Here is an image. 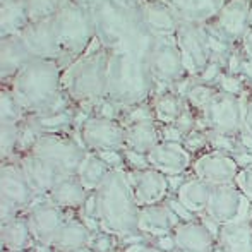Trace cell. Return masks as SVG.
<instances>
[{"instance_id":"cell-1","label":"cell","mask_w":252,"mask_h":252,"mask_svg":"<svg viewBox=\"0 0 252 252\" xmlns=\"http://www.w3.org/2000/svg\"><path fill=\"white\" fill-rule=\"evenodd\" d=\"M65 63L53 59H38L26 63L10 81V90L26 110L28 117L52 115L76 106L62 88Z\"/></svg>"},{"instance_id":"cell-2","label":"cell","mask_w":252,"mask_h":252,"mask_svg":"<svg viewBox=\"0 0 252 252\" xmlns=\"http://www.w3.org/2000/svg\"><path fill=\"white\" fill-rule=\"evenodd\" d=\"M91 12L96 40L103 48L148 57L155 36L144 28L137 5H129L120 0H101Z\"/></svg>"},{"instance_id":"cell-3","label":"cell","mask_w":252,"mask_h":252,"mask_svg":"<svg viewBox=\"0 0 252 252\" xmlns=\"http://www.w3.org/2000/svg\"><path fill=\"white\" fill-rule=\"evenodd\" d=\"M96 220L101 230L120 239L139 232V204L134 197L126 168H112L94 192Z\"/></svg>"},{"instance_id":"cell-4","label":"cell","mask_w":252,"mask_h":252,"mask_svg":"<svg viewBox=\"0 0 252 252\" xmlns=\"http://www.w3.org/2000/svg\"><path fill=\"white\" fill-rule=\"evenodd\" d=\"M155 91L156 81L150 70L148 57L124 50L110 52L106 84V98L110 101L126 112L127 108L151 101Z\"/></svg>"},{"instance_id":"cell-5","label":"cell","mask_w":252,"mask_h":252,"mask_svg":"<svg viewBox=\"0 0 252 252\" xmlns=\"http://www.w3.org/2000/svg\"><path fill=\"white\" fill-rule=\"evenodd\" d=\"M108 59L110 50L96 40L86 53L65 65L62 74L63 93L77 108L91 113L93 106L106 98Z\"/></svg>"},{"instance_id":"cell-6","label":"cell","mask_w":252,"mask_h":252,"mask_svg":"<svg viewBox=\"0 0 252 252\" xmlns=\"http://www.w3.org/2000/svg\"><path fill=\"white\" fill-rule=\"evenodd\" d=\"M48 21L67 65L86 53L96 41L93 12L90 9L76 5L74 2L63 5L55 16L48 17Z\"/></svg>"},{"instance_id":"cell-7","label":"cell","mask_w":252,"mask_h":252,"mask_svg":"<svg viewBox=\"0 0 252 252\" xmlns=\"http://www.w3.org/2000/svg\"><path fill=\"white\" fill-rule=\"evenodd\" d=\"M148 63L156 81L155 93L172 90L179 81L189 76L175 36H155L151 50L148 53Z\"/></svg>"},{"instance_id":"cell-8","label":"cell","mask_w":252,"mask_h":252,"mask_svg":"<svg viewBox=\"0 0 252 252\" xmlns=\"http://www.w3.org/2000/svg\"><path fill=\"white\" fill-rule=\"evenodd\" d=\"M30 153L47 159L65 175H76L88 155L76 134H41Z\"/></svg>"},{"instance_id":"cell-9","label":"cell","mask_w":252,"mask_h":252,"mask_svg":"<svg viewBox=\"0 0 252 252\" xmlns=\"http://www.w3.org/2000/svg\"><path fill=\"white\" fill-rule=\"evenodd\" d=\"M197 115V129L230 136H237L240 130H244V100L223 91H218Z\"/></svg>"},{"instance_id":"cell-10","label":"cell","mask_w":252,"mask_h":252,"mask_svg":"<svg viewBox=\"0 0 252 252\" xmlns=\"http://www.w3.org/2000/svg\"><path fill=\"white\" fill-rule=\"evenodd\" d=\"M76 136L86 151L126 150V126L120 120L105 119L96 113L84 117Z\"/></svg>"},{"instance_id":"cell-11","label":"cell","mask_w":252,"mask_h":252,"mask_svg":"<svg viewBox=\"0 0 252 252\" xmlns=\"http://www.w3.org/2000/svg\"><path fill=\"white\" fill-rule=\"evenodd\" d=\"M204 216H208L218 226L240 220H251L252 202L240 192L235 184L215 186L211 189Z\"/></svg>"},{"instance_id":"cell-12","label":"cell","mask_w":252,"mask_h":252,"mask_svg":"<svg viewBox=\"0 0 252 252\" xmlns=\"http://www.w3.org/2000/svg\"><path fill=\"white\" fill-rule=\"evenodd\" d=\"M38 194L31 187L19 159H7L0 165V202L14 206L21 213L38 199Z\"/></svg>"},{"instance_id":"cell-13","label":"cell","mask_w":252,"mask_h":252,"mask_svg":"<svg viewBox=\"0 0 252 252\" xmlns=\"http://www.w3.org/2000/svg\"><path fill=\"white\" fill-rule=\"evenodd\" d=\"M239 172L240 165L237 163L235 156L230 153L209 150V148L194 156L192 166H190V173L194 177L204 180L213 187L233 184Z\"/></svg>"},{"instance_id":"cell-14","label":"cell","mask_w":252,"mask_h":252,"mask_svg":"<svg viewBox=\"0 0 252 252\" xmlns=\"http://www.w3.org/2000/svg\"><path fill=\"white\" fill-rule=\"evenodd\" d=\"M72 213L59 208L45 196H40L30 208L26 209L28 221L36 242L53 244L63 223L69 220Z\"/></svg>"},{"instance_id":"cell-15","label":"cell","mask_w":252,"mask_h":252,"mask_svg":"<svg viewBox=\"0 0 252 252\" xmlns=\"http://www.w3.org/2000/svg\"><path fill=\"white\" fill-rule=\"evenodd\" d=\"M251 9L252 0H225L218 14L208 24L223 38L240 45L251 30Z\"/></svg>"},{"instance_id":"cell-16","label":"cell","mask_w":252,"mask_h":252,"mask_svg":"<svg viewBox=\"0 0 252 252\" xmlns=\"http://www.w3.org/2000/svg\"><path fill=\"white\" fill-rule=\"evenodd\" d=\"M175 38L179 50L182 53L184 63H186L187 74L197 77L211 62L204 30L202 26H196V24L180 23Z\"/></svg>"},{"instance_id":"cell-17","label":"cell","mask_w":252,"mask_h":252,"mask_svg":"<svg viewBox=\"0 0 252 252\" xmlns=\"http://www.w3.org/2000/svg\"><path fill=\"white\" fill-rule=\"evenodd\" d=\"M216 233L211 228V220L201 215L189 221H182L173 228L177 252H213L216 247Z\"/></svg>"},{"instance_id":"cell-18","label":"cell","mask_w":252,"mask_h":252,"mask_svg":"<svg viewBox=\"0 0 252 252\" xmlns=\"http://www.w3.org/2000/svg\"><path fill=\"white\" fill-rule=\"evenodd\" d=\"M127 175L139 208L159 204L172 196L168 177L156 168L150 166L144 170H127Z\"/></svg>"},{"instance_id":"cell-19","label":"cell","mask_w":252,"mask_h":252,"mask_svg":"<svg viewBox=\"0 0 252 252\" xmlns=\"http://www.w3.org/2000/svg\"><path fill=\"white\" fill-rule=\"evenodd\" d=\"M151 168L165 173L166 177L187 175L194 161V155L182 143H166L161 141L148 155Z\"/></svg>"},{"instance_id":"cell-20","label":"cell","mask_w":252,"mask_h":252,"mask_svg":"<svg viewBox=\"0 0 252 252\" xmlns=\"http://www.w3.org/2000/svg\"><path fill=\"white\" fill-rule=\"evenodd\" d=\"M17 159L38 196H47L63 177H67L57 166H53L47 159L40 158L33 153H24V155L17 156Z\"/></svg>"},{"instance_id":"cell-21","label":"cell","mask_w":252,"mask_h":252,"mask_svg":"<svg viewBox=\"0 0 252 252\" xmlns=\"http://www.w3.org/2000/svg\"><path fill=\"white\" fill-rule=\"evenodd\" d=\"M33 59L21 34L0 38V84H10L19 70Z\"/></svg>"},{"instance_id":"cell-22","label":"cell","mask_w":252,"mask_h":252,"mask_svg":"<svg viewBox=\"0 0 252 252\" xmlns=\"http://www.w3.org/2000/svg\"><path fill=\"white\" fill-rule=\"evenodd\" d=\"M144 28L153 36H175L180 21L163 0H143L137 5Z\"/></svg>"},{"instance_id":"cell-23","label":"cell","mask_w":252,"mask_h":252,"mask_svg":"<svg viewBox=\"0 0 252 252\" xmlns=\"http://www.w3.org/2000/svg\"><path fill=\"white\" fill-rule=\"evenodd\" d=\"M182 220L173 213V209L165 202L153 206H144L139 211V232L146 239L170 235Z\"/></svg>"},{"instance_id":"cell-24","label":"cell","mask_w":252,"mask_h":252,"mask_svg":"<svg viewBox=\"0 0 252 252\" xmlns=\"http://www.w3.org/2000/svg\"><path fill=\"white\" fill-rule=\"evenodd\" d=\"M21 38L28 45L33 57H38V59H53L63 62L62 53L59 50V45H57L55 36L52 33L50 21L48 19L28 24V28H24L23 33H21Z\"/></svg>"},{"instance_id":"cell-25","label":"cell","mask_w":252,"mask_h":252,"mask_svg":"<svg viewBox=\"0 0 252 252\" xmlns=\"http://www.w3.org/2000/svg\"><path fill=\"white\" fill-rule=\"evenodd\" d=\"M91 194L93 192H90L84 187V184L81 182V179L76 173V175L63 177L45 197L50 202H53L55 206L65 209V211L79 213Z\"/></svg>"},{"instance_id":"cell-26","label":"cell","mask_w":252,"mask_h":252,"mask_svg":"<svg viewBox=\"0 0 252 252\" xmlns=\"http://www.w3.org/2000/svg\"><path fill=\"white\" fill-rule=\"evenodd\" d=\"M180 23L202 26L218 14L225 0H163Z\"/></svg>"},{"instance_id":"cell-27","label":"cell","mask_w":252,"mask_h":252,"mask_svg":"<svg viewBox=\"0 0 252 252\" xmlns=\"http://www.w3.org/2000/svg\"><path fill=\"white\" fill-rule=\"evenodd\" d=\"M94 230L79 216V213H72L63 226L60 228L57 239L52 246L59 252H74L83 247H90L93 240Z\"/></svg>"},{"instance_id":"cell-28","label":"cell","mask_w":252,"mask_h":252,"mask_svg":"<svg viewBox=\"0 0 252 252\" xmlns=\"http://www.w3.org/2000/svg\"><path fill=\"white\" fill-rule=\"evenodd\" d=\"M34 244V237L31 232L26 213L0 223V249L2 252H21L30 251Z\"/></svg>"},{"instance_id":"cell-29","label":"cell","mask_w":252,"mask_h":252,"mask_svg":"<svg viewBox=\"0 0 252 252\" xmlns=\"http://www.w3.org/2000/svg\"><path fill=\"white\" fill-rule=\"evenodd\" d=\"M213 186H209L208 182L197 179L190 173V177H187L182 182V186L175 190V199L180 202L186 209H189L192 215L201 216L206 213V206H208L209 196H211Z\"/></svg>"},{"instance_id":"cell-30","label":"cell","mask_w":252,"mask_h":252,"mask_svg":"<svg viewBox=\"0 0 252 252\" xmlns=\"http://www.w3.org/2000/svg\"><path fill=\"white\" fill-rule=\"evenodd\" d=\"M216 244L226 252H252V221L240 220L220 225Z\"/></svg>"},{"instance_id":"cell-31","label":"cell","mask_w":252,"mask_h":252,"mask_svg":"<svg viewBox=\"0 0 252 252\" xmlns=\"http://www.w3.org/2000/svg\"><path fill=\"white\" fill-rule=\"evenodd\" d=\"M161 143V126L156 120H146L126 126V148L143 155H150Z\"/></svg>"},{"instance_id":"cell-32","label":"cell","mask_w":252,"mask_h":252,"mask_svg":"<svg viewBox=\"0 0 252 252\" xmlns=\"http://www.w3.org/2000/svg\"><path fill=\"white\" fill-rule=\"evenodd\" d=\"M28 24V0H0V38L21 34Z\"/></svg>"},{"instance_id":"cell-33","label":"cell","mask_w":252,"mask_h":252,"mask_svg":"<svg viewBox=\"0 0 252 252\" xmlns=\"http://www.w3.org/2000/svg\"><path fill=\"white\" fill-rule=\"evenodd\" d=\"M151 105L156 122L173 124L187 106V101L175 90H163L155 93V96L151 98Z\"/></svg>"},{"instance_id":"cell-34","label":"cell","mask_w":252,"mask_h":252,"mask_svg":"<svg viewBox=\"0 0 252 252\" xmlns=\"http://www.w3.org/2000/svg\"><path fill=\"white\" fill-rule=\"evenodd\" d=\"M110 166L100 158V155L93 151H88V155L84 156L83 163L79 165L77 170V177L81 179V182L84 184L90 192H96V189L101 186V182L105 180V177L108 175Z\"/></svg>"},{"instance_id":"cell-35","label":"cell","mask_w":252,"mask_h":252,"mask_svg":"<svg viewBox=\"0 0 252 252\" xmlns=\"http://www.w3.org/2000/svg\"><path fill=\"white\" fill-rule=\"evenodd\" d=\"M28 117L26 110L10 90V86H0V124H21Z\"/></svg>"},{"instance_id":"cell-36","label":"cell","mask_w":252,"mask_h":252,"mask_svg":"<svg viewBox=\"0 0 252 252\" xmlns=\"http://www.w3.org/2000/svg\"><path fill=\"white\" fill-rule=\"evenodd\" d=\"M202 30L206 34V41H208V48H209V55H211V62H216L225 69L226 62H228L230 55L233 53V50L237 48L235 43L228 41L226 38H223L220 33H216L209 24H202Z\"/></svg>"},{"instance_id":"cell-37","label":"cell","mask_w":252,"mask_h":252,"mask_svg":"<svg viewBox=\"0 0 252 252\" xmlns=\"http://www.w3.org/2000/svg\"><path fill=\"white\" fill-rule=\"evenodd\" d=\"M218 91L220 90L216 86H213V84L201 83V81L197 79L196 76H194L192 77V83L189 84L187 91L184 93V98H186V101L189 103L190 108L196 110L197 113H201L202 108H204V106L213 100V96H215Z\"/></svg>"},{"instance_id":"cell-38","label":"cell","mask_w":252,"mask_h":252,"mask_svg":"<svg viewBox=\"0 0 252 252\" xmlns=\"http://www.w3.org/2000/svg\"><path fill=\"white\" fill-rule=\"evenodd\" d=\"M21 124H0V161L17 158Z\"/></svg>"},{"instance_id":"cell-39","label":"cell","mask_w":252,"mask_h":252,"mask_svg":"<svg viewBox=\"0 0 252 252\" xmlns=\"http://www.w3.org/2000/svg\"><path fill=\"white\" fill-rule=\"evenodd\" d=\"M225 70L242 77V79L246 81L247 88H249L251 93H252V59L244 53V50L240 48V45H237V48L233 50L232 55H230Z\"/></svg>"},{"instance_id":"cell-40","label":"cell","mask_w":252,"mask_h":252,"mask_svg":"<svg viewBox=\"0 0 252 252\" xmlns=\"http://www.w3.org/2000/svg\"><path fill=\"white\" fill-rule=\"evenodd\" d=\"M70 0H28V14H30V24L45 21L55 16L63 5Z\"/></svg>"},{"instance_id":"cell-41","label":"cell","mask_w":252,"mask_h":252,"mask_svg":"<svg viewBox=\"0 0 252 252\" xmlns=\"http://www.w3.org/2000/svg\"><path fill=\"white\" fill-rule=\"evenodd\" d=\"M216 88H218L220 91H223V93L233 94V96H239V98H242V100H246L249 94H252L242 77L237 76V74L226 72V70H223V72L220 74L218 81H216Z\"/></svg>"},{"instance_id":"cell-42","label":"cell","mask_w":252,"mask_h":252,"mask_svg":"<svg viewBox=\"0 0 252 252\" xmlns=\"http://www.w3.org/2000/svg\"><path fill=\"white\" fill-rule=\"evenodd\" d=\"M90 247L94 252H119L122 247V239L119 235L106 232V230H98V232H94Z\"/></svg>"},{"instance_id":"cell-43","label":"cell","mask_w":252,"mask_h":252,"mask_svg":"<svg viewBox=\"0 0 252 252\" xmlns=\"http://www.w3.org/2000/svg\"><path fill=\"white\" fill-rule=\"evenodd\" d=\"M146 120H156L151 101L141 103V105H136V106H132V108H127L126 112H124L120 122H122L124 126H130V124L146 122Z\"/></svg>"},{"instance_id":"cell-44","label":"cell","mask_w":252,"mask_h":252,"mask_svg":"<svg viewBox=\"0 0 252 252\" xmlns=\"http://www.w3.org/2000/svg\"><path fill=\"white\" fill-rule=\"evenodd\" d=\"M119 252H163V251H159L143 233H137V235L122 239V247H120Z\"/></svg>"},{"instance_id":"cell-45","label":"cell","mask_w":252,"mask_h":252,"mask_svg":"<svg viewBox=\"0 0 252 252\" xmlns=\"http://www.w3.org/2000/svg\"><path fill=\"white\" fill-rule=\"evenodd\" d=\"M184 146L187 148L194 156L199 155L204 150H208V130L204 129H194L184 137Z\"/></svg>"},{"instance_id":"cell-46","label":"cell","mask_w":252,"mask_h":252,"mask_svg":"<svg viewBox=\"0 0 252 252\" xmlns=\"http://www.w3.org/2000/svg\"><path fill=\"white\" fill-rule=\"evenodd\" d=\"M124 159H126V166L127 170H144L150 168V159H148V155H143V153H137L132 150H124Z\"/></svg>"},{"instance_id":"cell-47","label":"cell","mask_w":252,"mask_h":252,"mask_svg":"<svg viewBox=\"0 0 252 252\" xmlns=\"http://www.w3.org/2000/svg\"><path fill=\"white\" fill-rule=\"evenodd\" d=\"M235 184L239 187V190L252 202V166L247 168H240L239 175L235 177Z\"/></svg>"},{"instance_id":"cell-48","label":"cell","mask_w":252,"mask_h":252,"mask_svg":"<svg viewBox=\"0 0 252 252\" xmlns=\"http://www.w3.org/2000/svg\"><path fill=\"white\" fill-rule=\"evenodd\" d=\"M94 153V151H93ZM96 155H100V158L110 168H126V159H124V150H105V151H96Z\"/></svg>"},{"instance_id":"cell-49","label":"cell","mask_w":252,"mask_h":252,"mask_svg":"<svg viewBox=\"0 0 252 252\" xmlns=\"http://www.w3.org/2000/svg\"><path fill=\"white\" fill-rule=\"evenodd\" d=\"M161 126V141L166 143H184V134L173 124H159Z\"/></svg>"},{"instance_id":"cell-50","label":"cell","mask_w":252,"mask_h":252,"mask_svg":"<svg viewBox=\"0 0 252 252\" xmlns=\"http://www.w3.org/2000/svg\"><path fill=\"white\" fill-rule=\"evenodd\" d=\"M244 130L252 134V94L244 100Z\"/></svg>"},{"instance_id":"cell-51","label":"cell","mask_w":252,"mask_h":252,"mask_svg":"<svg viewBox=\"0 0 252 252\" xmlns=\"http://www.w3.org/2000/svg\"><path fill=\"white\" fill-rule=\"evenodd\" d=\"M240 48H242L246 55H249L252 59V28L246 33V36L242 38V41H240Z\"/></svg>"},{"instance_id":"cell-52","label":"cell","mask_w":252,"mask_h":252,"mask_svg":"<svg viewBox=\"0 0 252 252\" xmlns=\"http://www.w3.org/2000/svg\"><path fill=\"white\" fill-rule=\"evenodd\" d=\"M30 252H59L55 249V247L52 246V244H45V242H36L34 240V244L31 246Z\"/></svg>"},{"instance_id":"cell-53","label":"cell","mask_w":252,"mask_h":252,"mask_svg":"<svg viewBox=\"0 0 252 252\" xmlns=\"http://www.w3.org/2000/svg\"><path fill=\"white\" fill-rule=\"evenodd\" d=\"M70 2H74V3H76V5L84 7V9H90V10H93L94 7H96L98 3L101 2V0H70Z\"/></svg>"},{"instance_id":"cell-54","label":"cell","mask_w":252,"mask_h":252,"mask_svg":"<svg viewBox=\"0 0 252 252\" xmlns=\"http://www.w3.org/2000/svg\"><path fill=\"white\" fill-rule=\"evenodd\" d=\"M120 2H124V3H129V5H139L143 0H120Z\"/></svg>"},{"instance_id":"cell-55","label":"cell","mask_w":252,"mask_h":252,"mask_svg":"<svg viewBox=\"0 0 252 252\" xmlns=\"http://www.w3.org/2000/svg\"><path fill=\"white\" fill-rule=\"evenodd\" d=\"M74 252H94L91 247H83V249H77V251H74Z\"/></svg>"},{"instance_id":"cell-56","label":"cell","mask_w":252,"mask_h":252,"mask_svg":"<svg viewBox=\"0 0 252 252\" xmlns=\"http://www.w3.org/2000/svg\"><path fill=\"white\" fill-rule=\"evenodd\" d=\"M213 252H226V251H225V249H221V247H220L218 244H216V247H215V251H213Z\"/></svg>"},{"instance_id":"cell-57","label":"cell","mask_w":252,"mask_h":252,"mask_svg":"<svg viewBox=\"0 0 252 252\" xmlns=\"http://www.w3.org/2000/svg\"><path fill=\"white\" fill-rule=\"evenodd\" d=\"M251 28H252V9H251Z\"/></svg>"},{"instance_id":"cell-58","label":"cell","mask_w":252,"mask_h":252,"mask_svg":"<svg viewBox=\"0 0 252 252\" xmlns=\"http://www.w3.org/2000/svg\"><path fill=\"white\" fill-rule=\"evenodd\" d=\"M21 252H30V251H21Z\"/></svg>"},{"instance_id":"cell-59","label":"cell","mask_w":252,"mask_h":252,"mask_svg":"<svg viewBox=\"0 0 252 252\" xmlns=\"http://www.w3.org/2000/svg\"><path fill=\"white\" fill-rule=\"evenodd\" d=\"M251 221H252V216H251Z\"/></svg>"}]
</instances>
